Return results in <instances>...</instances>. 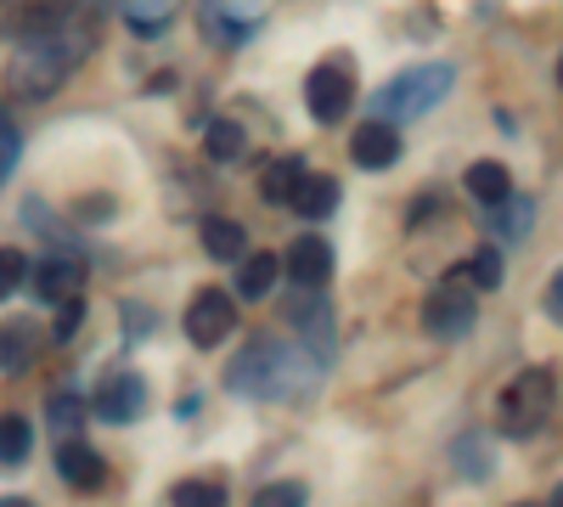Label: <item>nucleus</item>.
<instances>
[{
	"instance_id": "obj_1",
	"label": "nucleus",
	"mask_w": 563,
	"mask_h": 507,
	"mask_svg": "<svg viewBox=\"0 0 563 507\" xmlns=\"http://www.w3.org/2000/svg\"><path fill=\"white\" fill-rule=\"evenodd\" d=\"M316 378H321V366L310 361V350H294L282 339H254L225 366V389L254 395V400H299L316 389Z\"/></svg>"
},
{
	"instance_id": "obj_2",
	"label": "nucleus",
	"mask_w": 563,
	"mask_h": 507,
	"mask_svg": "<svg viewBox=\"0 0 563 507\" xmlns=\"http://www.w3.org/2000/svg\"><path fill=\"white\" fill-rule=\"evenodd\" d=\"M68 68H74V52L57 34L52 40H23L12 68H7V85L18 90V97H29V102H45V97H57V90H63Z\"/></svg>"
},
{
	"instance_id": "obj_3",
	"label": "nucleus",
	"mask_w": 563,
	"mask_h": 507,
	"mask_svg": "<svg viewBox=\"0 0 563 507\" xmlns=\"http://www.w3.org/2000/svg\"><path fill=\"white\" fill-rule=\"evenodd\" d=\"M552 395H558V378L547 366H525L496 400V429L501 434H536L552 418Z\"/></svg>"
},
{
	"instance_id": "obj_4",
	"label": "nucleus",
	"mask_w": 563,
	"mask_h": 507,
	"mask_svg": "<svg viewBox=\"0 0 563 507\" xmlns=\"http://www.w3.org/2000/svg\"><path fill=\"white\" fill-rule=\"evenodd\" d=\"M451 63H422V68H406L389 90H378V113H395V119H417V113H429L451 97Z\"/></svg>"
},
{
	"instance_id": "obj_5",
	"label": "nucleus",
	"mask_w": 563,
	"mask_h": 507,
	"mask_svg": "<svg viewBox=\"0 0 563 507\" xmlns=\"http://www.w3.org/2000/svg\"><path fill=\"white\" fill-rule=\"evenodd\" d=\"M238 328V305H231L225 288H198L192 305H186V339H192L198 350H214L225 344V333Z\"/></svg>"
},
{
	"instance_id": "obj_6",
	"label": "nucleus",
	"mask_w": 563,
	"mask_h": 507,
	"mask_svg": "<svg viewBox=\"0 0 563 507\" xmlns=\"http://www.w3.org/2000/svg\"><path fill=\"white\" fill-rule=\"evenodd\" d=\"M271 18V0H203V23L214 45H243Z\"/></svg>"
},
{
	"instance_id": "obj_7",
	"label": "nucleus",
	"mask_w": 563,
	"mask_h": 507,
	"mask_svg": "<svg viewBox=\"0 0 563 507\" xmlns=\"http://www.w3.org/2000/svg\"><path fill=\"white\" fill-rule=\"evenodd\" d=\"M355 102V85L344 74V63H321L310 79H305V108L321 119V124H339Z\"/></svg>"
},
{
	"instance_id": "obj_8",
	"label": "nucleus",
	"mask_w": 563,
	"mask_h": 507,
	"mask_svg": "<svg viewBox=\"0 0 563 507\" xmlns=\"http://www.w3.org/2000/svg\"><path fill=\"white\" fill-rule=\"evenodd\" d=\"M474 294L467 288H456V283H445V288H434L429 294V305H422V328H429L434 339H462L467 328H474Z\"/></svg>"
},
{
	"instance_id": "obj_9",
	"label": "nucleus",
	"mask_w": 563,
	"mask_h": 507,
	"mask_svg": "<svg viewBox=\"0 0 563 507\" xmlns=\"http://www.w3.org/2000/svg\"><path fill=\"white\" fill-rule=\"evenodd\" d=\"M68 18H74V0H18L7 12V29L18 40H52Z\"/></svg>"
},
{
	"instance_id": "obj_10",
	"label": "nucleus",
	"mask_w": 563,
	"mask_h": 507,
	"mask_svg": "<svg viewBox=\"0 0 563 507\" xmlns=\"http://www.w3.org/2000/svg\"><path fill=\"white\" fill-rule=\"evenodd\" d=\"M141 406H147V384H141L135 373H119L97 389V400H90V411H97L102 423H130L141 418Z\"/></svg>"
},
{
	"instance_id": "obj_11",
	"label": "nucleus",
	"mask_w": 563,
	"mask_h": 507,
	"mask_svg": "<svg viewBox=\"0 0 563 507\" xmlns=\"http://www.w3.org/2000/svg\"><path fill=\"white\" fill-rule=\"evenodd\" d=\"M29 283H34V299L40 305H63V299H79V283H85V265H74V260H40V265H29Z\"/></svg>"
},
{
	"instance_id": "obj_12",
	"label": "nucleus",
	"mask_w": 563,
	"mask_h": 507,
	"mask_svg": "<svg viewBox=\"0 0 563 507\" xmlns=\"http://www.w3.org/2000/svg\"><path fill=\"white\" fill-rule=\"evenodd\" d=\"M282 265H288V276L299 288H321L327 276H333V243L310 232V238H299L288 254H282Z\"/></svg>"
},
{
	"instance_id": "obj_13",
	"label": "nucleus",
	"mask_w": 563,
	"mask_h": 507,
	"mask_svg": "<svg viewBox=\"0 0 563 507\" xmlns=\"http://www.w3.org/2000/svg\"><path fill=\"white\" fill-rule=\"evenodd\" d=\"M350 158L361 164V169H389L395 158H400V130H389V124H361L355 135H350Z\"/></svg>"
},
{
	"instance_id": "obj_14",
	"label": "nucleus",
	"mask_w": 563,
	"mask_h": 507,
	"mask_svg": "<svg viewBox=\"0 0 563 507\" xmlns=\"http://www.w3.org/2000/svg\"><path fill=\"white\" fill-rule=\"evenodd\" d=\"M57 474H63L74 491H102L108 463H102V456L90 451L85 440H63V451H57Z\"/></svg>"
},
{
	"instance_id": "obj_15",
	"label": "nucleus",
	"mask_w": 563,
	"mask_h": 507,
	"mask_svg": "<svg viewBox=\"0 0 563 507\" xmlns=\"http://www.w3.org/2000/svg\"><path fill=\"white\" fill-rule=\"evenodd\" d=\"M490 238H501V243H519V238H530V225H536V198H519V192H507L501 203H490Z\"/></svg>"
},
{
	"instance_id": "obj_16",
	"label": "nucleus",
	"mask_w": 563,
	"mask_h": 507,
	"mask_svg": "<svg viewBox=\"0 0 563 507\" xmlns=\"http://www.w3.org/2000/svg\"><path fill=\"white\" fill-rule=\"evenodd\" d=\"M305 220H327V214H333L339 209V180L333 175H299V187H294V198H288Z\"/></svg>"
},
{
	"instance_id": "obj_17",
	"label": "nucleus",
	"mask_w": 563,
	"mask_h": 507,
	"mask_svg": "<svg viewBox=\"0 0 563 507\" xmlns=\"http://www.w3.org/2000/svg\"><path fill=\"white\" fill-rule=\"evenodd\" d=\"M467 192H474L479 203H501V198L512 192V175H507V164H496V158H479L474 169H467Z\"/></svg>"
},
{
	"instance_id": "obj_18",
	"label": "nucleus",
	"mask_w": 563,
	"mask_h": 507,
	"mask_svg": "<svg viewBox=\"0 0 563 507\" xmlns=\"http://www.w3.org/2000/svg\"><path fill=\"white\" fill-rule=\"evenodd\" d=\"M276 276H282V260L276 254H249L243 271H238V294L243 299H265L276 288Z\"/></svg>"
},
{
	"instance_id": "obj_19",
	"label": "nucleus",
	"mask_w": 563,
	"mask_h": 507,
	"mask_svg": "<svg viewBox=\"0 0 563 507\" xmlns=\"http://www.w3.org/2000/svg\"><path fill=\"white\" fill-rule=\"evenodd\" d=\"M299 175H305L299 158H276V164H265V175H260V198H265V203H288L294 187H299Z\"/></svg>"
},
{
	"instance_id": "obj_20",
	"label": "nucleus",
	"mask_w": 563,
	"mask_h": 507,
	"mask_svg": "<svg viewBox=\"0 0 563 507\" xmlns=\"http://www.w3.org/2000/svg\"><path fill=\"white\" fill-rule=\"evenodd\" d=\"M203 249H209L214 260H238V254L249 249V238H243V225H238V220L209 214V220H203Z\"/></svg>"
},
{
	"instance_id": "obj_21",
	"label": "nucleus",
	"mask_w": 563,
	"mask_h": 507,
	"mask_svg": "<svg viewBox=\"0 0 563 507\" xmlns=\"http://www.w3.org/2000/svg\"><path fill=\"white\" fill-rule=\"evenodd\" d=\"M175 12H180V0H124V18L135 34H158Z\"/></svg>"
},
{
	"instance_id": "obj_22",
	"label": "nucleus",
	"mask_w": 563,
	"mask_h": 507,
	"mask_svg": "<svg viewBox=\"0 0 563 507\" xmlns=\"http://www.w3.org/2000/svg\"><path fill=\"white\" fill-rule=\"evenodd\" d=\"M34 328H29V321H12V328L7 333H0V366H7V373H18V366L29 361V350H34Z\"/></svg>"
},
{
	"instance_id": "obj_23",
	"label": "nucleus",
	"mask_w": 563,
	"mask_h": 507,
	"mask_svg": "<svg viewBox=\"0 0 563 507\" xmlns=\"http://www.w3.org/2000/svg\"><path fill=\"white\" fill-rule=\"evenodd\" d=\"M29 440H34V429L23 418H0V463L18 469L23 456H29Z\"/></svg>"
},
{
	"instance_id": "obj_24",
	"label": "nucleus",
	"mask_w": 563,
	"mask_h": 507,
	"mask_svg": "<svg viewBox=\"0 0 563 507\" xmlns=\"http://www.w3.org/2000/svg\"><path fill=\"white\" fill-rule=\"evenodd\" d=\"M203 147H209V158H238L243 147H249V135L238 130V124H231V119H220V124H209V135H203Z\"/></svg>"
},
{
	"instance_id": "obj_25",
	"label": "nucleus",
	"mask_w": 563,
	"mask_h": 507,
	"mask_svg": "<svg viewBox=\"0 0 563 507\" xmlns=\"http://www.w3.org/2000/svg\"><path fill=\"white\" fill-rule=\"evenodd\" d=\"M175 507H225V485H214V480H180L175 485Z\"/></svg>"
},
{
	"instance_id": "obj_26",
	"label": "nucleus",
	"mask_w": 563,
	"mask_h": 507,
	"mask_svg": "<svg viewBox=\"0 0 563 507\" xmlns=\"http://www.w3.org/2000/svg\"><path fill=\"white\" fill-rule=\"evenodd\" d=\"M451 456L462 463V474H474V480H485V474H490V445H485L479 434L456 440V445H451Z\"/></svg>"
},
{
	"instance_id": "obj_27",
	"label": "nucleus",
	"mask_w": 563,
	"mask_h": 507,
	"mask_svg": "<svg viewBox=\"0 0 563 507\" xmlns=\"http://www.w3.org/2000/svg\"><path fill=\"white\" fill-rule=\"evenodd\" d=\"M29 276V254L23 249H0V299H12Z\"/></svg>"
},
{
	"instance_id": "obj_28",
	"label": "nucleus",
	"mask_w": 563,
	"mask_h": 507,
	"mask_svg": "<svg viewBox=\"0 0 563 507\" xmlns=\"http://www.w3.org/2000/svg\"><path fill=\"white\" fill-rule=\"evenodd\" d=\"M254 507H305V485L299 480H276L254 496Z\"/></svg>"
},
{
	"instance_id": "obj_29",
	"label": "nucleus",
	"mask_w": 563,
	"mask_h": 507,
	"mask_svg": "<svg viewBox=\"0 0 563 507\" xmlns=\"http://www.w3.org/2000/svg\"><path fill=\"white\" fill-rule=\"evenodd\" d=\"M501 271H507V265H501L496 249H479L474 260H467V276H474L479 288H501Z\"/></svg>"
},
{
	"instance_id": "obj_30",
	"label": "nucleus",
	"mask_w": 563,
	"mask_h": 507,
	"mask_svg": "<svg viewBox=\"0 0 563 507\" xmlns=\"http://www.w3.org/2000/svg\"><path fill=\"white\" fill-rule=\"evenodd\" d=\"M18 153H23V135H18L12 124H0V180L18 169Z\"/></svg>"
},
{
	"instance_id": "obj_31",
	"label": "nucleus",
	"mask_w": 563,
	"mask_h": 507,
	"mask_svg": "<svg viewBox=\"0 0 563 507\" xmlns=\"http://www.w3.org/2000/svg\"><path fill=\"white\" fill-rule=\"evenodd\" d=\"M79 418H85V400H74V395H63V400L52 406V429H63V434H74Z\"/></svg>"
},
{
	"instance_id": "obj_32",
	"label": "nucleus",
	"mask_w": 563,
	"mask_h": 507,
	"mask_svg": "<svg viewBox=\"0 0 563 507\" xmlns=\"http://www.w3.org/2000/svg\"><path fill=\"white\" fill-rule=\"evenodd\" d=\"M79 321H85V305H79V299H63V305H57V339H68Z\"/></svg>"
},
{
	"instance_id": "obj_33",
	"label": "nucleus",
	"mask_w": 563,
	"mask_h": 507,
	"mask_svg": "<svg viewBox=\"0 0 563 507\" xmlns=\"http://www.w3.org/2000/svg\"><path fill=\"white\" fill-rule=\"evenodd\" d=\"M558 316H563V276L547 283V321H558Z\"/></svg>"
},
{
	"instance_id": "obj_34",
	"label": "nucleus",
	"mask_w": 563,
	"mask_h": 507,
	"mask_svg": "<svg viewBox=\"0 0 563 507\" xmlns=\"http://www.w3.org/2000/svg\"><path fill=\"white\" fill-rule=\"evenodd\" d=\"M0 507H34V502H23V496H0Z\"/></svg>"
},
{
	"instance_id": "obj_35",
	"label": "nucleus",
	"mask_w": 563,
	"mask_h": 507,
	"mask_svg": "<svg viewBox=\"0 0 563 507\" xmlns=\"http://www.w3.org/2000/svg\"><path fill=\"white\" fill-rule=\"evenodd\" d=\"M0 124H12V119H7V108H0Z\"/></svg>"
},
{
	"instance_id": "obj_36",
	"label": "nucleus",
	"mask_w": 563,
	"mask_h": 507,
	"mask_svg": "<svg viewBox=\"0 0 563 507\" xmlns=\"http://www.w3.org/2000/svg\"><path fill=\"white\" fill-rule=\"evenodd\" d=\"M547 507H558V496H552V502H547Z\"/></svg>"
}]
</instances>
